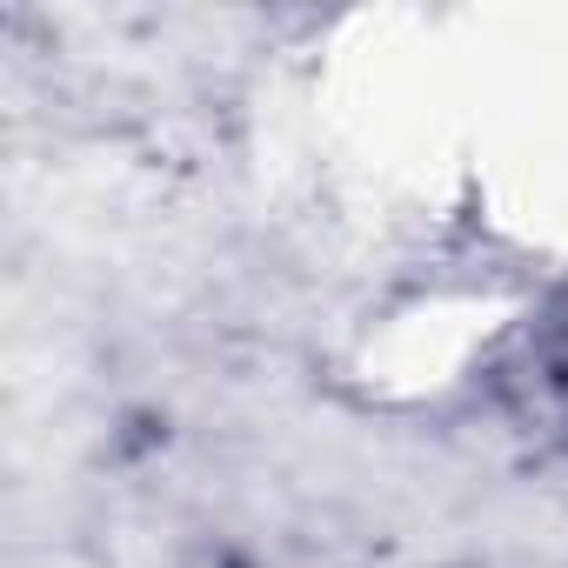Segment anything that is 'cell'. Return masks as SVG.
<instances>
[{
  "instance_id": "cell-1",
  "label": "cell",
  "mask_w": 568,
  "mask_h": 568,
  "mask_svg": "<svg viewBox=\"0 0 568 568\" xmlns=\"http://www.w3.org/2000/svg\"><path fill=\"white\" fill-rule=\"evenodd\" d=\"M515 388L528 395V408L535 415H548V422H561L568 428V302L528 335V348H521V368H515Z\"/></svg>"
}]
</instances>
